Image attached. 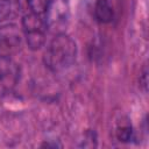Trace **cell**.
<instances>
[{"label": "cell", "instance_id": "6", "mask_svg": "<svg viewBox=\"0 0 149 149\" xmlns=\"http://www.w3.org/2000/svg\"><path fill=\"white\" fill-rule=\"evenodd\" d=\"M15 0H0V22L15 15Z\"/></svg>", "mask_w": 149, "mask_h": 149}, {"label": "cell", "instance_id": "3", "mask_svg": "<svg viewBox=\"0 0 149 149\" xmlns=\"http://www.w3.org/2000/svg\"><path fill=\"white\" fill-rule=\"evenodd\" d=\"M22 44V37L15 24H5L0 27V56L12 57Z\"/></svg>", "mask_w": 149, "mask_h": 149}, {"label": "cell", "instance_id": "2", "mask_svg": "<svg viewBox=\"0 0 149 149\" xmlns=\"http://www.w3.org/2000/svg\"><path fill=\"white\" fill-rule=\"evenodd\" d=\"M47 26L48 22L43 15L30 12L23 16L22 29L24 33L26 42L31 50H37L44 44Z\"/></svg>", "mask_w": 149, "mask_h": 149}, {"label": "cell", "instance_id": "5", "mask_svg": "<svg viewBox=\"0 0 149 149\" xmlns=\"http://www.w3.org/2000/svg\"><path fill=\"white\" fill-rule=\"evenodd\" d=\"M95 19L101 23H108L112 21L114 12L108 0H98L94 8Z\"/></svg>", "mask_w": 149, "mask_h": 149}, {"label": "cell", "instance_id": "8", "mask_svg": "<svg viewBox=\"0 0 149 149\" xmlns=\"http://www.w3.org/2000/svg\"><path fill=\"white\" fill-rule=\"evenodd\" d=\"M116 136L120 141L122 142H127L129 140H132L133 137V129L129 125H125V126H120L116 130Z\"/></svg>", "mask_w": 149, "mask_h": 149}, {"label": "cell", "instance_id": "1", "mask_svg": "<svg viewBox=\"0 0 149 149\" xmlns=\"http://www.w3.org/2000/svg\"><path fill=\"white\" fill-rule=\"evenodd\" d=\"M77 57L76 42L65 34H57L48 44L43 61L48 69L54 72L70 68Z\"/></svg>", "mask_w": 149, "mask_h": 149}, {"label": "cell", "instance_id": "9", "mask_svg": "<svg viewBox=\"0 0 149 149\" xmlns=\"http://www.w3.org/2000/svg\"><path fill=\"white\" fill-rule=\"evenodd\" d=\"M147 74H148V71H147V68H144L143 69V73H142V79H140V81H142V85H143L144 90H147V84H148Z\"/></svg>", "mask_w": 149, "mask_h": 149}, {"label": "cell", "instance_id": "7", "mask_svg": "<svg viewBox=\"0 0 149 149\" xmlns=\"http://www.w3.org/2000/svg\"><path fill=\"white\" fill-rule=\"evenodd\" d=\"M50 1L51 0H27V3L30 8V12L38 15H44L48 12Z\"/></svg>", "mask_w": 149, "mask_h": 149}, {"label": "cell", "instance_id": "4", "mask_svg": "<svg viewBox=\"0 0 149 149\" xmlns=\"http://www.w3.org/2000/svg\"><path fill=\"white\" fill-rule=\"evenodd\" d=\"M20 78V69L12 57L0 56V94L9 93Z\"/></svg>", "mask_w": 149, "mask_h": 149}]
</instances>
